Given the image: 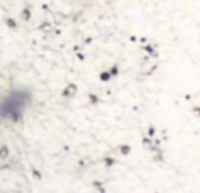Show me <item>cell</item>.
Instances as JSON below:
<instances>
[{"label": "cell", "instance_id": "cell-4", "mask_svg": "<svg viewBox=\"0 0 200 193\" xmlns=\"http://www.w3.org/2000/svg\"><path fill=\"white\" fill-rule=\"evenodd\" d=\"M144 49H146L147 53L151 54V56H158V54H156V51H155V48H153V46H144Z\"/></svg>", "mask_w": 200, "mask_h": 193}, {"label": "cell", "instance_id": "cell-5", "mask_svg": "<svg viewBox=\"0 0 200 193\" xmlns=\"http://www.w3.org/2000/svg\"><path fill=\"white\" fill-rule=\"evenodd\" d=\"M191 112H193L197 118H200V105H195V107L191 109Z\"/></svg>", "mask_w": 200, "mask_h": 193}, {"label": "cell", "instance_id": "cell-1", "mask_svg": "<svg viewBox=\"0 0 200 193\" xmlns=\"http://www.w3.org/2000/svg\"><path fill=\"white\" fill-rule=\"evenodd\" d=\"M32 93L25 88L11 90L7 95L0 99V119L7 121H21L23 114L30 107L32 104Z\"/></svg>", "mask_w": 200, "mask_h": 193}, {"label": "cell", "instance_id": "cell-3", "mask_svg": "<svg viewBox=\"0 0 200 193\" xmlns=\"http://www.w3.org/2000/svg\"><path fill=\"white\" fill-rule=\"evenodd\" d=\"M5 25H7V28H11V30H16V28H18V23H16L14 18H7L5 19Z\"/></svg>", "mask_w": 200, "mask_h": 193}, {"label": "cell", "instance_id": "cell-7", "mask_svg": "<svg viewBox=\"0 0 200 193\" xmlns=\"http://www.w3.org/2000/svg\"><path fill=\"white\" fill-rule=\"evenodd\" d=\"M100 77H102L104 81H107V79H109V77H111V74H107V72H104V74H102V76H100Z\"/></svg>", "mask_w": 200, "mask_h": 193}, {"label": "cell", "instance_id": "cell-6", "mask_svg": "<svg viewBox=\"0 0 200 193\" xmlns=\"http://www.w3.org/2000/svg\"><path fill=\"white\" fill-rule=\"evenodd\" d=\"M49 27H51L49 23H42V25H40V28H42L44 32H48V30H49Z\"/></svg>", "mask_w": 200, "mask_h": 193}, {"label": "cell", "instance_id": "cell-2", "mask_svg": "<svg viewBox=\"0 0 200 193\" xmlns=\"http://www.w3.org/2000/svg\"><path fill=\"white\" fill-rule=\"evenodd\" d=\"M30 18H32V9L30 7H25L21 11V19L23 21H30Z\"/></svg>", "mask_w": 200, "mask_h": 193}]
</instances>
